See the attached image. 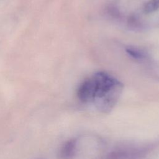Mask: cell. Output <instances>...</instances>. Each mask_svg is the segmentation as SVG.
I'll list each match as a JSON object with an SVG mask.
<instances>
[{"instance_id":"obj_1","label":"cell","mask_w":159,"mask_h":159,"mask_svg":"<svg viewBox=\"0 0 159 159\" xmlns=\"http://www.w3.org/2000/svg\"><path fill=\"white\" fill-rule=\"evenodd\" d=\"M94 93L92 103L102 113H108L117 104L123 89L122 83L105 72L92 76Z\"/></svg>"},{"instance_id":"obj_2","label":"cell","mask_w":159,"mask_h":159,"mask_svg":"<svg viewBox=\"0 0 159 159\" xmlns=\"http://www.w3.org/2000/svg\"><path fill=\"white\" fill-rule=\"evenodd\" d=\"M147 148L133 145L120 147L112 154V159H140L146 153Z\"/></svg>"},{"instance_id":"obj_3","label":"cell","mask_w":159,"mask_h":159,"mask_svg":"<svg viewBox=\"0 0 159 159\" xmlns=\"http://www.w3.org/2000/svg\"><path fill=\"white\" fill-rule=\"evenodd\" d=\"M78 149V140L71 139L66 141L61 147L59 155L61 159H71L76 155Z\"/></svg>"},{"instance_id":"obj_4","label":"cell","mask_w":159,"mask_h":159,"mask_svg":"<svg viewBox=\"0 0 159 159\" xmlns=\"http://www.w3.org/2000/svg\"><path fill=\"white\" fill-rule=\"evenodd\" d=\"M159 9V0H150L148 1L145 6L144 11L146 13H150L155 12Z\"/></svg>"},{"instance_id":"obj_5","label":"cell","mask_w":159,"mask_h":159,"mask_svg":"<svg viewBox=\"0 0 159 159\" xmlns=\"http://www.w3.org/2000/svg\"><path fill=\"white\" fill-rule=\"evenodd\" d=\"M127 52L130 56L133 57V58H135L139 59L142 58L144 57L143 53H142L140 50L136 48H127Z\"/></svg>"},{"instance_id":"obj_6","label":"cell","mask_w":159,"mask_h":159,"mask_svg":"<svg viewBox=\"0 0 159 159\" xmlns=\"http://www.w3.org/2000/svg\"><path fill=\"white\" fill-rule=\"evenodd\" d=\"M39 159H40V158H39Z\"/></svg>"}]
</instances>
